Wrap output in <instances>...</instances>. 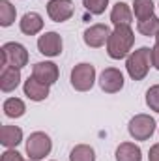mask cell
I'll return each instance as SVG.
<instances>
[{"label":"cell","instance_id":"6da1fadb","mask_svg":"<svg viewBox=\"0 0 159 161\" xmlns=\"http://www.w3.org/2000/svg\"><path fill=\"white\" fill-rule=\"evenodd\" d=\"M133 43H135V34H133L131 26H116L107 41V54L112 60L125 58L129 54Z\"/></svg>","mask_w":159,"mask_h":161},{"label":"cell","instance_id":"7a4b0ae2","mask_svg":"<svg viewBox=\"0 0 159 161\" xmlns=\"http://www.w3.org/2000/svg\"><path fill=\"white\" fill-rule=\"evenodd\" d=\"M150 66H152V49L150 47H140V49L133 51L125 60L127 73L133 80L144 79L150 71Z\"/></svg>","mask_w":159,"mask_h":161},{"label":"cell","instance_id":"3957f363","mask_svg":"<svg viewBox=\"0 0 159 161\" xmlns=\"http://www.w3.org/2000/svg\"><path fill=\"white\" fill-rule=\"evenodd\" d=\"M2 68L11 66V68H25L28 64V51L25 49V45L17 43V41H8L2 45Z\"/></svg>","mask_w":159,"mask_h":161},{"label":"cell","instance_id":"277c9868","mask_svg":"<svg viewBox=\"0 0 159 161\" xmlns=\"http://www.w3.org/2000/svg\"><path fill=\"white\" fill-rule=\"evenodd\" d=\"M51 148H52V142H51V137L43 131H36L28 137L26 141V154L32 161H40L45 159V156L51 154Z\"/></svg>","mask_w":159,"mask_h":161},{"label":"cell","instance_id":"5b68a950","mask_svg":"<svg viewBox=\"0 0 159 161\" xmlns=\"http://www.w3.org/2000/svg\"><path fill=\"white\" fill-rule=\"evenodd\" d=\"M127 131L135 141H148L156 131V120L150 114H135L129 120Z\"/></svg>","mask_w":159,"mask_h":161},{"label":"cell","instance_id":"8992f818","mask_svg":"<svg viewBox=\"0 0 159 161\" xmlns=\"http://www.w3.org/2000/svg\"><path fill=\"white\" fill-rule=\"evenodd\" d=\"M96 82V68L92 64H77L71 69V86L79 92H88Z\"/></svg>","mask_w":159,"mask_h":161},{"label":"cell","instance_id":"52a82bcc","mask_svg":"<svg viewBox=\"0 0 159 161\" xmlns=\"http://www.w3.org/2000/svg\"><path fill=\"white\" fill-rule=\"evenodd\" d=\"M99 86L107 94H116L123 88V75L116 68H107L99 75Z\"/></svg>","mask_w":159,"mask_h":161},{"label":"cell","instance_id":"ba28073f","mask_svg":"<svg viewBox=\"0 0 159 161\" xmlns=\"http://www.w3.org/2000/svg\"><path fill=\"white\" fill-rule=\"evenodd\" d=\"M47 13L54 23H64L73 15V2L71 0H51L47 4Z\"/></svg>","mask_w":159,"mask_h":161},{"label":"cell","instance_id":"9c48e42d","mask_svg":"<svg viewBox=\"0 0 159 161\" xmlns=\"http://www.w3.org/2000/svg\"><path fill=\"white\" fill-rule=\"evenodd\" d=\"M111 34L112 32H111V28L107 25H92L90 28L84 30V36L82 38H84V43L88 47L97 49V47H101V45H105L109 41V36Z\"/></svg>","mask_w":159,"mask_h":161},{"label":"cell","instance_id":"30bf717a","mask_svg":"<svg viewBox=\"0 0 159 161\" xmlns=\"http://www.w3.org/2000/svg\"><path fill=\"white\" fill-rule=\"evenodd\" d=\"M38 49L45 56H58L62 53V38L56 32H45L38 40Z\"/></svg>","mask_w":159,"mask_h":161},{"label":"cell","instance_id":"8fae6325","mask_svg":"<svg viewBox=\"0 0 159 161\" xmlns=\"http://www.w3.org/2000/svg\"><path fill=\"white\" fill-rule=\"evenodd\" d=\"M32 77H36L45 84H54L60 77V71L54 62H38L32 68Z\"/></svg>","mask_w":159,"mask_h":161},{"label":"cell","instance_id":"7c38bea8","mask_svg":"<svg viewBox=\"0 0 159 161\" xmlns=\"http://www.w3.org/2000/svg\"><path fill=\"white\" fill-rule=\"evenodd\" d=\"M49 86L51 84H45V82L38 80L36 77H28V79L25 80L23 90H25V96L28 99H32V101H43L49 96Z\"/></svg>","mask_w":159,"mask_h":161},{"label":"cell","instance_id":"4fadbf2b","mask_svg":"<svg viewBox=\"0 0 159 161\" xmlns=\"http://www.w3.org/2000/svg\"><path fill=\"white\" fill-rule=\"evenodd\" d=\"M19 26H21V32H23V34H26V36H36L38 32H41V28H43V19H41L40 13L30 11V13H25V15H23Z\"/></svg>","mask_w":159,"mask_h":161},{"label":"cell","instance_id":"5bb4252c","mask_svg":"<svg viewBox=\"0 0 159 161\" xmlns=\"http://www.w3.org/2000/svg\"><path fill=\"white\" fill-rule=\"evenodd\" d=\"M21 82V69L19 68H11L6 66L2 68V75H0V88L2 92H11L19 86Z\"/></svg>","mask_w":159,"mask_h":161},{"label":"cell","instance_id":"9a60e30c","mask_svg":"<svg viewBox=\"0 0 159 161\" xmlns=\"http://www.w3.org/2000/svg\"><path fill=\"white\" fill-rule=\"evenodd\" d=\"M23 141V129L17 125H2L0 129V142L6 148H15Z\"/></svg>","mask_w":159,"mask_h":161},{"label":"cell","instance_id":"2e32d148","mask_svg":"<svg viewBox=\"0 0 159 161\" xmlns=\"http://www.w3.org/2000/svg\"><path fill=\"white\" fill-rule=\"evenodd\" d=\"M131 19H133V13H131L129 6L125 2L114 4V8L111 11V21H112L114 26H129L131 25Z\"/></svg>","mask_w":159,"mask_h":161},{"label":"cell","instance_id":"e0dca14e","mask_svg":"<svg viewBox=\"0 0 159 161\" xmlns=\"http://www.w3.org/2000/svg\"><path fill=\"white\" fill-rule=\"evenodd\" d=\"M116 161H142V152L135 142H122L116 148Z\"/></svg>","mask_w":159,"mask_h":161},{"label":"cell","instance_id":"ac0fdd59","mask_svg":"<svg viewBox=\"0 0 159 161\" xmlns=\"http://www.w3.org/2000/svg\"><path fill=\"white\" fill-rule=\"evenodd\" d=\"M25 111H26V105L19 97H9L4 101V114L8 118H21L25 114Z\"/></svg>","mask_w":159,"mask_h":161},{"label":"cell","instance_id":"d6986e66","mask_svg":"<svg viewBox=\"0 0 159 161\" xmlns=\"http://www.w3.org/2000/svg\"><path fill=\"white\" fill-rule=\"evenodd\" d=\"M69 161H96V152L88 144H77L69 154Z\"/></svg>","mask_w":159,"mask_h":161},{"label":"cell","instance_id":"ffe728a7","mask_svg":"<svg viewBox=\"0 0 159 161\" xmlns=\"http://www.w3.org/2000/svg\"><path fill=\"white\" fill-rule=\"evenodd\" d=\"M133 11L139 21L150 19L154 15V2L152 0H135L133 2Z\"/></svg>","mask_w":159,"mask_h":161},{"label":"cell","instance_id":"44dd1931","mask_svg":"<svg viewBox=\"0 0 159 161\" xmlns=\"http://www.w3.org/2000/svg\"><path fill=\"white\" fill-rule=\"evenodd\" d=\"M15 15H17L15 6H11L9 0H0V25H2V26L13 25Z\"/></svg>","mask_w":159,"mask_h":161},{"label":"cell","instance_id":"7402d4cb","mask_svg":"<svg viewBox=\"0 0 159 161\" xmlns=\"http://www.w3.org/2000/svg\"><path fill=\"white\" fill-rule=\"evenodd\" d=\"M137 30L142 34V36H157L159 32V17L152 15L150 19H144V21H139L137 25Z\"/></svg>","mask_w":159,"mask_h":161},{"label":"cell","instance_id":"603a6c76","mask_svg":"<svg viewBox=\"0 0 159 161\" xmlns=\"http://www.w3.org/2000/svg\"><path fill=\"white\" fill-rule=\"evenodd\" d=\"M82 6H84L90 13H94V15H101V13L107 9L109 0H82Z\"/></svg>","mask_w":159,"mask_h":161},{"label":"cell","instance_id":"cb8c5ba5","mask_svg":"<svg viewBox=\"0 0 159 161\" xmlns=\"http://www.w3.org/2000/svg\"><path fill=\"white\" fill-rule=\"evenodd\" d=\"M146 105L159 114V84H154V86L146 92Z\"/></svg>","mask_w":159,"mask_h":161},{"label":"cell","instance_id":"d4e9b609","mask_svg":"<svg viewBox=\"0 0 159 161\" xmlns=\"http://www.w3.org/2000/svg\"><path fill=\"white\" fill-rule=\"evenodd\" d=\"M0 161H25V159H23V156H21L17 150L8 148V150L2 154V159H0Z\"/></svg>","mask_w":159,"mask_h":161},{"label":"cell","instance_id":"484cf974","mask_svg":"<svg viewBox=\"0 0 159 161\" xmlns=\"http://www.w3.org/2000/svg\"><path fill=\"white\" fill-rule=\"evenodd\" d=\"M152 66L159 69V43H156V47L152 49Z\"/></svg>","mask_w":159,"mask_h":161},{"label":"cell","instance_id":"4316f807","mask_svg":"<svg viewBox=\"0 0 159 161\" xmlns=\"http://www.w3.org/2000/svg\"><path fill=\"white\" fill-rule=\"evenodd\" d=\"M148 161H159V142H157V144H154V146L150 148Z\"/></svg>","mask_w":159,"mask_h":161},{"label":"cell","instance_id":"83f0119b","mask_svg":"<svg viewBox=\"0 0 159 161\" xmlns=\"http://www.w3.org/2000/svg\"><path fill=\"white\" fill-rule=\"evenodd\" d=\"M156 43H159V32H157V36H156Z\"/></svg>","mask_w":159,"mask_h":161},{"label":"cell","instance_id":"f1b7e54d","mask_svg":"<svg viewBox=\"0 0 159 161\" xmlns=\"http://www.w3.org/2000/svg\"><path fill=\"white\" fill-rule=\"evenodd\" d=\"M30 161H32V159H30Z\"/></svg>","mask_w":159,"mask_h":161}]
</instances>
